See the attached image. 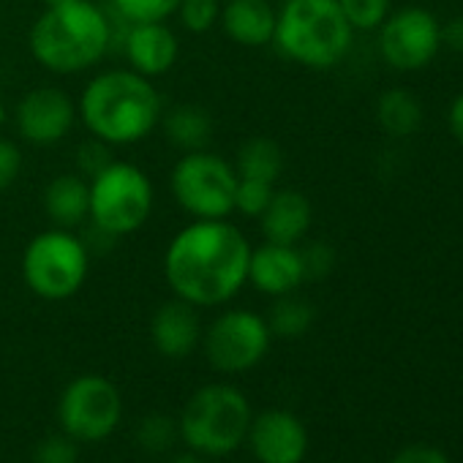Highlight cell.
I'll list each match as a JSON object with an SVG mask.
<instances>
[{"label": "cell", "instance_id": "6da1fadb", "mask_svg": "<svg viewBox=\"0 0 463 463\" xmlns=\"http://www.w3.org/2000/svg\"><path fill=\"white\" fill-rule=\"evenodd\" d=\"M251 243L226 218H194L164 251V279L172 298L196 308H218L249 284Z\"/></svg>", "mask_w": 463, "mask_h": 463}, {"label": "cell", "instance_id": "7a4b0ae2", "mask_svg": "<svg viewBox=\"0 0 463 463\" xmlns=\"http://www.w3.org/2000/svg\"><path fill=\"white\" fill-rule=\"evenodd\" d=\"M33 61L61 77L99 66L115 47V14L93 0H63L44 6L28 33Z\"/></svg>", "mask_w": 463, "mask_h": 463}, {"label": "cell", "instance_id": "3957f363", "mask_svg": "<svg viewBox=\"0 0 463 463\" xmlns=\"http://www.w3.org/2000/svg\"><path fill=\"white\" fill-rule=\"evenodd\" d=\"M161 112L164 101L153 80L134 69L96 74L77 101V115L90 137L112 147H128L147 139L156 131Z\"/></svg>", "mask_w": 463, "mask_h": 463}, {"label": "cell", "instance_id": "277c9868", "mask_svg": "<svg viewBox=\"0 0 463 463\" xmlns=\"http://www.w3.org/2000/svg\"><path fill=\"white\" fill-rule=\"evenodd\" d=\"M354 31L346 23L338 0H287L276 12V50L314 71L338 66L352 50Z\"/></svg>", "mask_w": 463, "mask_h": 463}, {"label": "cell", "instance_id": "5b68a950", "mask_svg": "<svg viewBox=\"0 0 463 463\" xmlns=\"http://www.w3.org/2000/svg\"><path fill=\"white\" fill-rule=\"evenodd\" d=\"M254 409L249 395L226 382H210L191 392L177 422L180 441L204 458L235 455L249 436Z\"/></svg>", "mask_w": 463, "mask_h": 463}, {"label": "cell", "instance_id": "8992f818", "mask_svg": "<svg viewBox=\"0 0 463 463\" xmlns=\"http://www.w3.org/2000/svg\"><path fill=\"white\" fill-rule=\"evenodd\" d=\"M90 273V251L74 229H44L23 251L25 287L50 303L74 298Z\"/></svg>", "mask_w": 463, "mask_h": 463}, {"label": "cell", "instance_id": "52a82bcc", "mask_svg": "<svg viewBox=\"0 0 463 463\" xmlns=\"http://www.w3.org/2000/svg\"><path fill=\"white\" fill-rule=\"evenodd\" d=\"M156 204L153 183L131 161H112L90 180V223L112 238L139 232Z\"/></svg>", "mask_w": 463, "mask_h": 463}, {"label": "cell", "instance_id": "ba28073f", "mask_svg": "<svg viewBox=\"0 0 463 463\" xmlns=\"http://www.w3.org/2000/svg\"><path fill=\"white\" fill-rule=\"evenodd\" d=\"M238 172L213 150L183 153L169 172L172 199L191 218H229L235 213Z\"/></svg>", "mask_w": 463, "mask_h": 463}, {"label": "cell", "instance_id": "9c48e42d", "mask_svg": "<svg viewBox=\"0 0 463 463\" xmlns=\"http://www.w3.org/2000/svg\"><path fill=\"white\" fill-rule=\"evenodd\" d=\"M268 319L251 308H226L202 333V352L213 371L238 376L254 371L270 352Z\"/></svg>", "mask_w": 463, "mask_h": 463}, {"label": "cell", "instance_id": "30bf717a", "mask_svg": "<svg viewBox=\"0 0 463 463\" xmlns=\"http://www.w3.org/2000/svg\"><path fill=\"white\" fill-rule=\"evenodd\" d=\"M123 420V395L112 379L82 373L71 379L58 398V425L74 441H104Z\"/></svg>", "mask_w": 463, "mask_h": 463}, {"label": "cell", "instance_id": "8fae6325", "mask_svg": "<svg viewBox=\"0 0 463 463\" xmlns=\"http://www.w3.org/2000/svg\"><path fill=\"white\" fill-rule=\"evenodd\" d=\"M441 50V23L422 6H406L379 25V55L395 71L428 69Z\"/></svg>", "mask_w": 463, "mask_h": 463}, {"label": "cell", "instance_id": "7c38bea8", "mask_svg": "<svg viewBox=\"0 0 463 463\" xmlns=\"http://www.w3.org/2000/svg\"><path fill=\"white\" fill-rule=\"evenodd\" d=\"M77 120V101L58 85H39L28 90L14 109L17 134L36 147L63 142Z\"/></svg>", "mask_w": 463, "mask_h": 463}, {"label": "cell", "instance_id": "4fadbf2b", "mask_svg": "<svg viewBox=\"0 0 463 463\" xmlns=\"http://www.w3.org/2000/svg\"><path fill=\"white\" fill-rule=\"evenodd\" d=\"M246 444L257 463H303L311 447L306 422L287 409L254 414Z\"/></svg>", "mask_w": 463, "mask_h": 463}, {"label": "cell", "instance_id": "5bb4252c", "mask_svg": "<svg viewBox=\"0 0 463 463\" xmlns=\"http://www.w3.org/2000/svg\"><path fill=\"white\" fill-rule=\"evenodd\" d=\"M120 52L128 61V69L147 80L166 77L180 58V39L166 23H134L126 25Z\"/></svg>", "mask_w": 463, "mask_h": 463}, {"label": "cell", "instance_id": "9a60e30c", "mask_svg": "<svg viewBox=\"0 0 463 463\" xmlns=\"http://www.w3.org/2000/svg\"><path fill=\"white\" fill-rule=\"evenodd\" d=\"M202 333H204V325H202L199 308L180 298L161 303L150 319L153 349L166 360L191 357L202 346Z\"/></svg>", "mask_w": 463, "mask_h": 463}, {"label": "cell", "instance_id": "2e32d148", "mask_svg": "<svg viewBox=\"0 0 463 463\" xmlns=\"http://www.w3.org/2000/svg\"><path fill=\"white\" fill-rule=\"evenodd\" d=\"M249 284L268 298H281V295L298 292L306 284L300 249L268 243V241L260 249H251Z\"/></svg>", "mask_w": 463, "mask_h": 463}, {"label": "cell", "instance_id": "e0dca14e", "mask_svg": "<svg viewBox=\"0 0 463 463\" xmlns=\"http://www.w3.org/2000/svg\"><path fill=\"white\" fill-rule=\"evenodd\" d=\"M262 238L268 243L281 246H300L308 238V229L314 221V207L308 196L298 188H276L268 207L257 218Z\"/></svg>", "mask_w": 463, "mask_h": 463}, {"label": "cell", "instance_id": "ac0fdd59", "mask_svg": "<svg viewBox=\"0 0 463 463\" xmlns=\"http://www.w3.org/2000/svg\"><path fill=\"white\" fill-rule=\"evenodd\" d=\"M218 25L241 47H265L273 44L276 33V9L270 0H223Z\"/></svg>", "mask_w": 463, "mask_h": 463}, {"label": "cell", "instance_id": "d6986e66", "mask_svg": "<svg viewBox=\"0 0 463 463\" xmlns=\"http://www.w3.org/2000/svg\"><path fill=\"white\" fill-rule=\"evenodd\" d=\"M44 213L61 229H77L90 218V180L80 172H61L44 188Z\"/></svg>", "mask_w": 463, "mask_h": 463}, {"label": "cell", "instance_id": "ffe728a7", "mask_svg": "<svg viewBox=\"0 0 463 463\" xmlns=\"http://www.w3.org/2000/svg\"><path fill=\"white\" fill-rule=\"evenodd\" d=\"M158 126L164 131V139L180 153L204 150L213 139V118L199 104H177L164 109Z\"/></svg>", "mask_w": 463, "mask_h": 463}, {"label": "cell", "instance_id": "44dd1931", "mask_svg": "<svg viewBox=\"0 0 463 463\" xmlns=\"http://www.w3.org/2000/svg\"><path fill=\"white\" fill-rule=\"evenodd\" d=\"M235 166L238 177H246V180H262V183H270L276 185L279 177L284 175V166H287V156H284V147L270 139V137H249L241 142L238 153H235Z\"/></svg>", "mask_w": 463, "mask_h": 463}, {"label": "cell", "instance_id": "7402d4cb", "mask_svg": "<svg viewBox=\"0 0 463 463\" xmlns=\"http://www.w3.org/2000/svg\"><path fill=\"white\" fill-rule=\"evenodd\" d=\"M373 115H376V126L395 139H406L417 134V128L422 126V104L406 88H390L379 93Z\"/></svg>", "mask_w": 463, "mask_h": 463}, {"label": "cell", "instance_id": "603a6c76", "mask_svg": "<svg viewBox=\"0 0 463 463\" xmlns=\"http://www.w3.org/2000/svg\"><path fill=\"white\" fill-rule=\"evenodd\" d=\"M265 319H268L273 338H300L314 327L317 311L311 300L300 298L298 292H289V295L273 298V306Z\"/></svg>", "mask_w": 463, "mask_h": 463}, {"label": "cell", "instance_id": "cb8c5ba5", "mask_svg": "<svg viewBox=\"0 0 463 463\" xmlns=\"http://www.w3.org/2000/svg\"><path fill=\"white\" fill-rule=\"evenodd\" d=\"M137 444L145 455H172L180 444V422L172 414L153 411L137 425Z\"/></svg>", "mask_w": 463, "mask_h": 463}, {"label": "cell", "instance_id": "d4e9b609", "mask_svg": "<svg viewBox=\"0 0 463 463\" xmlns=\"http://www.w3.org/2000/svg\"><path fill=\"white\" fill-rule=\"evenodd\" d=\"M112 14L123 23H166L175 17L180 0H109Z\"/></svg>", "mask_w": 463, "mask_h": 463}, {"label": "cell", "instance_id": "484cf974", "mask_svg": "<svg viewBox=\"0 0 463 463\" xmlns=\"http://www.w3.org/2000/svg\"><path fill=\"white\" fill-rule=\"evenodd\" d=\"M221 4H223V0H180L175 17L180 20L183 31L204 36V33H210L218 25Z\"/></svg>", "mask_w": 463, "mask_h": 463}, {"label": "cell", "instance_id": "4316f807", "mask_svg": "<svg viewBox=\"0 0 463 463\" xmlns=\"http://www.w3.org/2000/svg\"><path fill=\"white\" fill-rule=\"evenodd\" d=\"M338 6L354 33L379 31V25L390 17V0H338Z\"/></svg>", "mask_w": 463, "mask_h": 463}, {"label": "cell", "instance_id": "83f0119b", "mask_svg": "<svg viewBox=\"0 0 463 463\" xmlns=\"http://www.w3.org/2000/svg\"><path fill=\"white\" fill-rule=\"evenodd\" d=\"M273 191H276V185H270V183L238 177V188H235V213H243V215H249V218H260L262 210L268 207Z\"/></svg>", "mask_w": 463, "mask_h": 463}, {"label": "cell", "instance_id": "f1b7e54d", "mask_svg": "<svg viewBox=\"0 0 463 463\" xmlns=\"http://www.w3.org/2000/svg\"><path fill=\"white\" fill-rule=\"evenodd\" d=\"M298 249H300L306 281H322L335 270V249L327 241H311Z\"/></svg>", "mask_w": 463, "mask_h": 463}, {"label": "cell", "instance_id": "f546056e", "mask_svg": "<svg viewBox=\"0 0 463 463\" xmlns=\"http://www.w3.org/2000/svg\"><path fill=\"white\" fill-rule=\"evenodd\" d=\"M33 463H80V441L71 436L52 433L33 447Z\"/></svg>", "mask_w": 463, "mask_h": 463}, {"label": "cell", "instance_id": "4dcf8cb0", "mask_svg": "<svg viewBox=\"0 0 463 463\" xmlns=\"http://www.w3.org/2000/svg\"><path fill=\"white\" fill-rule=\"evenodd\" d=\"M115 161L112 156V145L90 137L85 139L80 147H77V172L85 177V180H93L101 169H107L109 164Z\"/></svg>", "mask_w": 463, "mask_h": 463}, {"label": "cell", "instance_id": "1f68e13d", "mask_svg": "<svg viewBox=\"0 0 463 463\" xmlns=\"http://www.w3.org/2000/svg\"><path fill=\"white\" fill-rule=\"evenodd\" d=\"M23 166H25V158H23L20 145L6 137H0V194L9 191L20 180Z\"/></svg>", "mask_w": 463, "mask_h": 463}, {"label": "cell", "instance_id": "d6a6232c", "mask_svg": "<svg viewBox=\"0 0 463 463\" xmlns=\"http://www.w3.org/2000/svg\"><path fill=\"white\" fill-rule=\"evenodd\" d=\"M390 463H449V458L433 444H409Z\"/></svg>", "mask_w": 463, "mask_h": 463}, {"label": "cell", "instance_id": "836d02e7", "mask_svg": "<svg viewBox=\"0 0 463 463\" xmlns=\"http://www.w3.org/2000/svg\"><path fill=\"white\" fill-rule=\"evenodd\" d=\"M441 47L463 55V14H455L441 25Z\"/></svg>", "mask_w": 463, "mask_h": 463}, {"label": "cell", "instance_id": "e575fe53", "mask_svg": "<svg viewBox=\"0 0 463 463\" xmlns=\"http://www.w3.org/2000/svg\"><path fill=\"white\" fill-rule=\"evenodd\" d=\"M447 126H449V134L455 137V142L463 147V90L452 99V104L447 109Z\"/></svg>", "mask_w": 463, "mask_h": 463}, {"label": "cell", "instance_id": "d590c367", "mask_svg": "<svg viewBox=\"0 0 463 463\" xmlns=\"http://www.w3.org/2000/svg\"><path fill=\"white\" fill-rule=\"evenodd\" d=\"M169 463H210V458L185 449V452H172V455H169Z\"/></svg>", "mask_w": 463, "mask_h": 463}, {"label": "cell", "instance_id": "8d00e7d4", "mask_svg": "<svg viewBox=\"0 0 463 463\" xmlns=\"http://www.w3.org/2000/svg\"><path fill=\"white\" fill-rule=\"evenodd\" d=\"M6 118H9V112H6V101H4V96H0V126L6 123Z\"/></svg>", "mask_w": 463, "mask_h": 463}]
</instances>
